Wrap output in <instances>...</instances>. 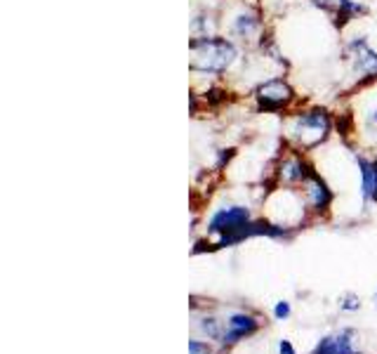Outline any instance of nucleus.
Here are the masks:
<instances>
[{
    "label": "nucleus",
    "instance_id": "f257e3e1",
    "mask_svg": "<svg viewBox=\"0 0 377 354\" xmlns=\"http://www.w3.org/2000/svg\"><path fill=\"white\" fill-rule=\"evenodd\" d=\"M188 50H191L188 71L196 76H203V79H222L240 60L238 45L231 38L219 34L191 36Z\"/></svg>",
    "mask_w": 377,
    "mask_h": 354
},
{
    "label": "nucleus",
    "instance_id": "20e7f679",
    "mask_svg": "<svg viewBox=\"0 0 377 354\" xmlns=\"http://www.w3.org/2000/svg\"><path fill=\"white\" fill-rule=\"evenodd\" d=\"M354 123L356 137H361L363 144L377 147V83L361 86L354 97Z\"/></svg>",
    "mask_w": 377,
    "mask_h": 354
},
{
    "label": "nucleus",
    "instance_id": "f03ea898",
    "mask_svg": "<svg viewBox=\"0 0 377 354\" xmlns=\"http://www.w3.org/2000/svg\"><path fill=\"white\" fill-rule=\"evenodd\" d=\"M335 130V116L326 107H302L292 109L285 116L283 132L290 147L300 151H314L316 147L326 144V139Z\"/></svg>",
    "mask_w": 377,
    "mask_h": 354
},
{
    "label": "nucleus",
    "instance_id": "ddd939ff",
    "mask_svg": "<svg viewBox=\"0 0 377 354\" xmlns=\"http://www.w3.org/2000/svg\"><path fill=\"white\" fill-rule=\"evenodd\" d=\"M200 100H203L205 107L219 109L222 104H226V102H229V90L222 88V86H217V83H212V86L205 88V93L200 95Z\"/></svg>",
    "mask_w": 377,
    "mask_h": 354
},
{
    "label": "nucleus",
    "instance_id": "dca6fc26",
    "mask_svg": "<svg viewBox=\"0 0 377 354\" xmlns=\"http://www.w3.org/2000/svg\"><path fill=\"white\" fill-rule=\"evenodd\" d=\"M274 317H276L278 321L288 319V317H290V302H285V300L278 302V305H276V310H274Z\"/></svg>",
    "mask_w": 377,
    "mask_h": 354
},
{
    "label": "nucleus",
    "instance_id": "f3484780",
    "mask_svg": "<svg viewBox=\"0 0 377 354\" xmlns=\"http://www.w3.org/2000/svg\"><path fill=\"white\" fill-rule=\"evenodd\" d=\"M370 165H373V191H370V201L377 203V154L370 156Z\"/></svg>",
    "mask_w": 377,
    "mask_h": 354
},
{
    "label": "nucleus",
    "instance_id": "9d476101",
    "mask_svg": "<svg viewBox=\"0 0 377 354\" xmlns=\"http://www.w3.org/2000/svg\"><path fill=\"white\" fill-rule=\"evenodd\" d=\"M302 194H304V203H307L314 212H326L330 205H333V201H335L333 189H330L328 182L321 175H318L316 170L311 172L307 179H304Z\"/></svg>",
    "mask_w": 377,
    "mask_h": 354
},
{
    "label": "nucleus",
    "instance_id": "f8f14e48",
    "mask_svg": "<svg viewBox=\"0 0 377 354\" xmlns=\"http://www.w3.org/2000/svg\"><path fill=\"white\" fill-rule=\"evenodd\" d=\"M354 336L356 333L352 328L342 331L340 336H335V338L328 336V354H359L354 347Z\"/></svg>",
    "mask_w": 377,
    "mask_h": 354
},
{
    "label": "nucleus",
    "instance_id": "6ab92c4d",
    "mask_svg": "<svg viewBox=\"0 0 377 354\" xmlns=\"http://www.w3.org/2000/svg\"><path fill=\"white\" fill-rule=\"evenodd\" d=\"M278 354H297V352L292 350L290 340H281V343H278Z\"/></svg>",
    "mask_w": 377,
    "mask_h": 354
},
{
    "label": "nucleus",
    "instance_id": "9b49d317",
    "mask_svg": "<svg viewBox=\"0 0 377 354\" xmlns=\"http://www.w3.org/2000/svg\"><path fill=\"white\" fill-rule=\"evenodd\" d=\"M257 319L250 317V314H233L229 319V333H224L222 343H236V340L250 336V333L257 331Z\"/></svg>",
    "mask_w": 377,
    "mask_h": 354
},
{
    "label": "nucleus",
    "instance_id": "7ed1b4c3",
    "mask_svg": "<svg viewBox=\"0 0 377 354\" xmlns=\"http://www.w3.org/2000/svg\"><path fill=\"white\" fill-rule=\"evenodd\" d=\"M252 100L259 114H290L297 104V93L285 76H271L257 83Z\"/></svg>",
    "mask_w": 377,
    "mask_h": 354
},
{
    "label": "nucleus",
    "instance_id": "39448f33",
    "mask_svg": "<svg viewBox=\"0 0 377 354\" xmlns=\"http://www.w3.org/2000/svg\"><path fill=\"white\" fill-rule=\"evenodd\" d=\"M344 62L352 69V76L359 86L377 83V50L368 43L366 36H354L344 45Z\"/></svg>",
    "mask_w": 377,
    "mask_h": 354
},
{
    "label": "nucleus",
    "instance_id": "423d86ee",
    "mask_svg": "<svg viewBox=\"0 0 377 354\" xmlns=\"http://www.w3.org/2000/svg\"><path fill=\"white\" fill-rule=\"evenodd\" d=\"M231 38H238L243 43L259 41L264 36V19L259 15V10L240 5L238 10H233L229 15V24H226Z\"/></svg>",
    "mask_w": 377,
    "mask_h": 354
},
{
    "label": "nucleus",
    "instance_id": "0eeeda50",
    "mask_svg": "<svg viewBox=\"0 0 377 354\" xmlns=\"http://www.w3.org/2000/svg\"><path fill=\"white\" fill-rule=\"evenodd\" d=\"M252 220L250 215V208H245V205H224V208H217L210 215V220H207V234L217 236L219 239H224V236H231L236 234V231L243 227V224H248Z\"/></svg>",
    "mask_w": 377,
    "mask_h": 354
},
{
    "label": "nucleus",
    "instance_id": "1a4fd4ad",
    "mask_svg": "<svg viewBox=\"0 0 377 354\" xmlns=\"http://www.w3.org/2000/svg\"><path fill=\"white\" fill-rule=\"evenodd\" d=\"M316 10L326 12L333 17V24L337 29H344L349 22L366 15V5L363 0H309Z\"/></svg>",
    "mask_w": 377,
    "mask_h": 354
},
{
    "label": "nucleus",
    "instance_id": "6e6552de",
    "mask_svg": "<svg viewBox=\"0 0 377 354\" xmlns=\"http://www.w3.org/2000/svg\"><path fill=\"white\" fill-rule=\"evenodd\" d=\"M276 182L278 184H285V186H297V184H304L314 168L309 165V161L304 158V154L300 149H288V154H283L276 163Z\"/></svg>",
    "mask_w": 377,
    "mask_h": 354
},
{
    "label": "nucleus",
    "instance_id": "2eb2a0df",
    "mask_svg": "<svg viewBox=\"0 0 377 354\" xmlns=\"http://www.w3.org/2000/svg\"><path fill=\"white\" fill-rule=\"evenodd\" d=\"M361 307V300H359V295H354V293H347V295H342V300H340V310L344 312H356Z\"/></svg>",
    "mask_w": 377,
    "mask_h": 354
},
{
    "label": "nucleus",
    "instance_id": "4468645a",
    "mask_svg": "<svg viewBox=\"0 0 377 354\" xmlns=\"http://www.w3.org/2000/svg\"><path fill=\"white\" fill-rule=\"evenodd\" d=\"M200 331L205 333V336H210L212 340H222L224 333H222V324H219L214 317H205L200 321Z\"/></svg>",
    "mask_w": 377,
    "mask_h": 354
},
{
    "label": "nucleus",
    "instance_id": "a211bd4d",
    "mask_svg": "<svg viewBox=\"0 0 377 354\" xmlns=\"http://www.w3.org/2000/svg\"><path fill=\"white\" fill-rule=\"evenodd\" d=\"M188 354H210L207 345L198 343V340H188Z\"/></svg>",
    "mask_w": 377,
    "mask_h": 354
}]
</instances>
